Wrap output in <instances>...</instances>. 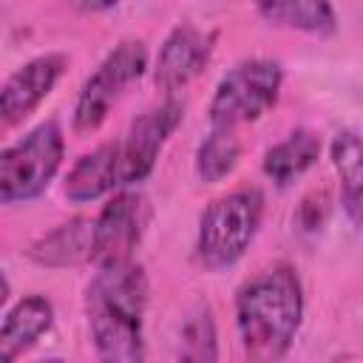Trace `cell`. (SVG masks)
I'll return each instance as SVG.
<instances>
[{"label":"cell","mask_w":363,"mask_h":363,"mask_svg":"<svg viewBox=\"0 0 363 363\" xmlns=\"http://www.w3.org/2000/svg\"><path fill=\"white\" fill-rule=\"evenodd\" d=\"M284 71L275 60H244L230 68L210 99V128H238L261 119L281 94Z\"/></svg>","instance_id":"5b68a950"},{"label":"cell","mask_w":363,"mask_h":363,"mask_svg":"<svg viewBox=\"0 0 363 363\" xmlns=\"http://www.w3.org/2000/svg\"><path fill=\"white\" fill-rule=\"evenodd\" d=\"M241 159V139L233 128H210L196 150V173L201 182H221Z\"/></svg>","instance_id":"e0dca14e"},{"label":"cell","mask_w":363,"mask_h":363,"mask_svg":"<svg viewBox=\"0 0 363 363\" xmlns=\"http://www.w3.org/2000/svg\"><path fill=\"white\" fill-rule=\"evenodd\" d=\"M264 218V196L258 187H238L216 199L199 221L196 255L207 269L233 267L252 244Z\"/></svg>","instance_id":"3957f363"},{"label":"cell","mask_w":363,"mask_h":363,"mask_svg":"<svg viewBox=\"0 0 363 363\" xmlns=\"http://www.w3.org/2000/svg\"><path fill=\"white\" fill-rule=\"evenodd\" d=\"M176 357L182 360H216L218 357V340H216V320L210 306H193L176 335Z\"/></svg>","instance_id":"ac0fdd59"},{"label":"cell","mask_w":363,"mask_h":363,"mask_svg":"<svg viewBox=\"0 0 363 363\" xmlns=\"http://www.w3.org/2000/svg\"><path fill=\"white\" fill-rule=\"evenodd\" d=\"M329 218V196L326 190L309 193L298 207V224L303 233H318Z\"/></svg>","instance_id":"d6986e66"},{"label":"cell","mask_w":363,"mask_h":363,"mask_svg":"<svg viewBox=\"0 0 363 363\" xmlns=\"http://www.w3.org/2000/svg\"><path fill=\"white\" fill-rule=\"evenodd\" d=\"M252 6L267 23L306 34H332L337 26L332 0H252Z\"/></svg>","instance_id":"9a60e30c"},{"label":"cell","mask_w":363,"mask_h":363,"mask_svg":"<svg viewBox=\"0 0 363 363\" xmlns=\"http://www.w3.org/2000/svg\"><path fill=\"white\" fill-rule=\"evenodd\" d=\"M79 11H85V14H96V11H105V9H111V6H116L119 0H71Z\"/></svg>","instance_id":"ffe728a7"},{"label":"cell","mask_w":363,"mask_h":363,"mask_svg":"<svg viewBox=\"0 0 363 363\" xmlns=\"http://www.w3.org/2000/svg\"><path fill=\"white\" fill-rule=\"evenodd\" d=\"M147 71V48L142 40H122L99 65L96 71L82 82L77 102H74V130L91 133L96 130L116 99L125 94L128 85H133Z\"/></svg>","instance_id":"8992f818"},{"label":"cell","mask_w":363,"mask_h":363,"mask_svg":"<svg viewBox=\"0 0 363 363\" xmlns=\"http://www.w3.org/2000/svg\"><path fill=\"white\" fill-rule=\"evenodd\" d=\"M116 150H119L116 142H108V145H99L96 150L79 156L77 164L65 176V196L77 204H85V201H94V199L111 193L113 187H119Z\"/></svg>","instance_id":"4fadbf2b"},{"label":"cell","mask_w":363,"mask_h":363,"mask_svg":"<svg viewBox=\"0 0 363 363\" xmlns=\"http://www.w3.org/2000/svg\"><path fill=\"white\" fill-rule=\"evenodd\" d=\"M65 54H40L23 62L3 85H0V136L23 125L40 102L54 91L65 71Z\"/></svg>","instance_id":"ba28073f"},{"label":"cell","mask_w":363,"mask_h":363,"mask_svg":"<svg viewBox=\"0 0 363 363\" xmlns=\"http://www.w3.org/2000/svg\"><path fill=\"white\" fill-rule=\"evenodd\" d=\"M363 150L354 128L340 130L332 139V164L340 176V199L352 224L360 221V184H363Z\"/></svg>","instance_id":"2e32d148"},{"label":"cell","mask_w":363,"mask_h":363,"mask_svg":"<svg viewBox=\"0 0 363 363\" xmlns=\"http://www.w3.org/2000/svg\"><path fill=\"white\" fill-rule=\"evenodd\" d=\"M28 258L45 269H65L94 261V218L77 216L43 233L28 247Z\"/></svg>","instance_id":"8fae6325"},{"label":"cell","mask_w":363,"mask_h":363,"mask_svg":"<svg viewBox=\"0 0 363 363\" xmlns=\"http://www.w3.org/2000/svg\"><path fill=\"white\" fill-rule=\"evenodd\" d=\"M9 289H11V286H9V278L0 272V306H3V303H6V298H9Z\"/></svg>","instance_id":"44dd1931"},{"label":"cell","mask_w":363,"mask_h":363,"mask_svg":"<svg viewBox=\"0 0 363 363\" xmlns=\"http://www.w3.org/2000/svg\"><path fill=\"white\" fill-rule=\"evenodd\" d=\"M213 43H216V34H207L190 23L176 26L159 48L156 68H153L156 85L164 91L184 88L190 79H196L207 68L213 57Z\"/></svg>","instance_id":"30bf717a"},{"label":"cell","mask_w":363,"mask_h":363,"mask_svg":"<svg viewBox=\"0 0 363 363\" xmlns=\"http://www.w3.org/2000/svg\"><path fill=\"white\" fill-rule=\"evenodd\" d=\"M318 156H320V136L315 130L298 128L264 153V173L278 187H284L298 176H303L318 162Z\"/></svg>","instance_id":"5bb4252c"},{"label":"cell","mask_w":363,"mask_h":363,"mask_svg":"<svg viewBox=\"0 0 363 363\" xmlns=\"http://www.w3.org/2000/svg\"><path fill=\"white\" fill-rule=\"evenodd\" d=\"M147 278L133 261H105L85 289V315L94 349L102 360L133 363L145 357Z\"/></svg>","instance_id":"6da1fadb"},{"label":"cell","mask_w":363,"mask_h":363,"mask_svg":"<svg viewBox=\"0 0 363 363\" xmlns=\"http://www.w3.org/2000/svg\"><path fill=\"white\" fill-rule=\"evenodd\" d=\"M147 201L136 190H119L94 218V264L133 255L147 227Z\"/></svg>","instance_id":"9c48e42d"},{"label":"cell","mask_w":363,"mask_h":363,"mask_svg":"<svg viewBox=\"0 0 363 363\" xmlns=\"http://www.w3.org/2000/svg\"><path fill=\"white\" fill-rule=\"evenodd\" d=\"M303 286L289 264H275L250 278L235 295V326L252 360L284 357L301 329Z\"/></svg>","instance_id":"7a4b0ae2"},{"label":"cell","mask_w":363,"mask_h":363,"mask_svg":"<svg viewBox=\"0 0 363 363\" xmlns=\"http://www.w3.org/2000/svg\"><path fill=\"white\" fill-rule=\"evenodd\" d=\"M65 139L54 119L37 125L20 142L0 150V204L37 199L62 164Z\"/></svg>","instance_id":"277c9868"},{"label":"cell","mask_w":363,"mask_h":363,"mask_svg":"<svg viewBox=\"0 0 363 363\" xmlns=\"http://www.w3.org/2000/svg\"><path fill=\"white\" fill-rule=\"evenodd\" d=\"M54 326V306L43 295H28L6 315L0 326V363L23 357Z\"/></svg>","instance_id":"7c38bea8"},{"label":"cell","mask_w":363,"mask_h":363,"mask_svg":"<svg viewBox=\"0 0 363 363\" xmlns=\"http://www.w3.org/2000/svg\"><path fill=\"white\" fill-rule=\"evenodd\" d=\"M184 119V105L179 99H164L156 108L136 116L122 142H116V179L119 187H130L150 176L164 142Z\"/></svg>","instance_id":"52a82bcc"}]
</instances>
